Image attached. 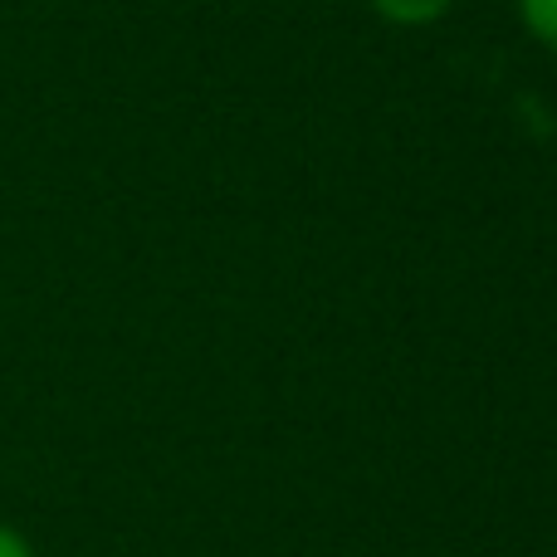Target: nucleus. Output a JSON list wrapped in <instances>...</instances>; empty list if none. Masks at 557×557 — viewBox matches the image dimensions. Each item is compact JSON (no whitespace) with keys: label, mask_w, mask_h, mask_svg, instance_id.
<instances>
[{"label":"nucleus","mask_w":557,"mask_h":557,"mask_svg":"<svg viewBox=\"0 0 557 557\" xmlns=\"http://www.w3.org/2000/svg\"><path fill=\"white\" fill-rule=\"evenodd\" d=\"M372 10L392 25H435V20L450 10V0H372Z\"/></svg>","instance_id":"obj_1"},{"label":"nucleus","mask_w":557,"mask_h":557,"mask_svg":"<svg viewBox=\"0 0 557 557\" xmlns=\"http://www.w3.org/2000/svg\"><path fill=\"white\" fill-rule=\"evenodd\" d=\"M519 15L529 25V35L557 54V0H519Z\"/></svg>","instance_id":"obj_2"},{"label":"nucleus","mask_w":557,"mask_h":557,"mask_svg":"<svg viewBox=\"0 0 557 557\" xmlns=\"http://www.w3.org/2000/svg\"><path fill=\"white\" fill-rule=\"evenodd\" d=\"M0 557H35V548H29V539L20 529L0 523Z\"/></svg>","instance_id":"obj_3"}]
</instances>
